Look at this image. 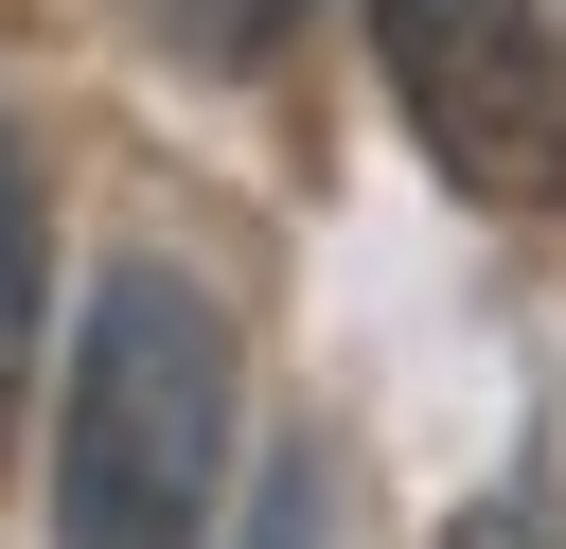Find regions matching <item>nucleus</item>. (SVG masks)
Returning <instances> with one entry per match:
<instances>
[{"label":"nucleus","instance_id":"4","mask_svg":"<svg viewBox=\"0 0 566 549\" xmlns=\"http://www.w3.org/2000/svg\"><path fill=\"white\" fill-rule=\"evenodd\" d=\"M142 18H159V35H177V53H230V71H248V53H283V35H301V0H142Z\"/></svg>","mask_w":566,"mask_h":549},{"label":"nucleus","instance_id":"1","mask_svg":"<svg viewBox=\"0 0 566 549\" xmlns=\"http://www.w3.org/2000/svg\"><path fill=\"white\" fill-rule=\"evenodd\" d=\"M230 478V319L177 266H106L53 407V549H212Z\"/></svg>","mask_w":566,"mask_h":549},{"label":"nucleus","instance_id":"2","mask_svg":"<svg viewBox=\"0 0 566 549\" xmlns=\"http://www.w3.org/2000/svg\"><path fill=\"white\" fill-rule=\"evenodd\" d=\"M371 53H389L424 159L478 213H566V35H548V0H371Z\"/></svg>","mask_w":566,"mask_h":549},{"label":"nucleus","instance_id":"3","mask_svg":"<svg viewBox=\"0 0 566 549\" xmlns=\"http://www.w3.org/2000/svg\"><path fill=\"white\" fill-rule=\"evenodd\" d=\"M18 372H35V159L0 124V443H18Z\"/></svg>","mask_w":566,"mask_h":549}]
</instances>
